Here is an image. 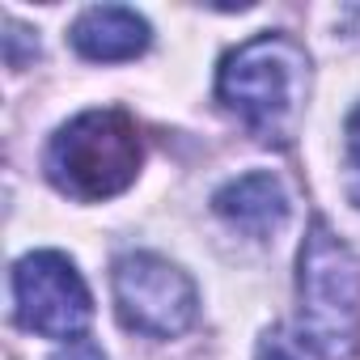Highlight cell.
<instances>
[{
	"label": "cell",
	"mask_w": 360,
	"mask_h": 360,
	"mask_svg": "<svg viewBox=\"0 0 360 360\" xmlns=\"http://www.w3.org/2000/svg\"><path fill=\"white\" fill-rule=\"evenodd\" d=\"M212 208L225 225H233L238 233L259 238V242L276 238L288 225V212H292L284 183L267 169H255V174H242L233 183H225L212 195Z\"/></svg>",
	"instance_id": "obj_6"
},
{
	"label": "cell",
	"mask_w": 360,
	"mask_h": 360,
	"mask_svg": "<svg viewBox=\"0 0 360 360\" xmlns=\"http://www.w3.org/2000/svg\"><path fill=\"white\" fill-rule=\"evenodd\" d=\"M140 165H144L140 127L131 115L110 106L81 110L77 119H68L43 153V169L51 178V187L81 204H98L127 191Z\"/></svg>",
	"instance_id": "obj_3"
},
{
	"label": "cell",
	"mask_w": 360,
	"mask_h": 360,
	"mask_svg": "<svg viewBox=\"0 0 360 360\" xmlns=\"http://www.w3.org/2000/svg\"><path fill=\"white\" fill-rule=\"evenodd\" d=\"M343 187H347V200L360 208V106L347 115V140H343Z\"/></svg>",
	"instance_id": "obj_8"
},
{
	"label": "cell",
	"mask_w": 360,
	"mask_h": 360,
	"mask_svg": "<svg viewBox=\"0 0 360 360\" xmlns=\"http://www.w3.org/2000/svg\"><path fill=\"white\" fill-rule=\"evenodd\" d=\"M72 47L85 56V60H98V64H119V60H136L144 47H148V22L136 13V9H123V5H94L85 9L77 22H72Z\"/></svg>",
	"instance_id": "obj_7"
},
{
	"label": "cell",
	"mask_w": 360,
	"mask_h": 360,
	"mask_svg": "<svg viewBox=\"0 0 360 360\" xmlns=\"http://www.w3.org/2000/svg\"><path fill=\"white\" fill-rule=\"evenodd\" d=\"M51 360H106V352H102L94 339H85V335H81V339H68Z\"/></svg>",
	"instance_id": "obj_10"
},
{
	"label": "cell",
	"mask_w": 360,
	"mask_h": 360,
	"mask_svg": "<svg viewBox=\"0 0 360 360\" xmlns=\"http://www.w3.org/2000/svg\"><path fill=\"white\" fill-rule=\"evenodd\" d=\"M255 360H305V343H301V339H288L280 326H271V330L259 339Z\"/></svg>",
	"instance_id": "obj_9"
},
{
	"label": "cell",
	"mask_w": 360,
	"mask_h": 360,
	"mask_svg": "<svg viewBox=\"0 0 360 360\" xmlns=\"http://www.w3.org/2000/svg\"><path fill=\"white\" fill-rule=\"evenodd\" d=\"M297 330L322 360H356L360 352V250L326 221H314L297 259Z\"/></svg>",
	"instance_id": "obj_2"
},
{
	"label": "cell",
	"mask_w": 360,
	"mask_h": 360,
	"mask_svg": "<svg viewBox=\"0 0 360 360\" xmlns=\"http://www.w3.org/2000/svg\"><path fill=\"white\" fill-rule=\"evenodd\" d=\"M13 301L26 330L43 339H81V330L94 318L89 284L81 280L77 263L60 250H34L22 255L13 267Z\"/></svg>",
	"instance_id": "obj_5"
},
{
	"label": "cell",
	"mask_w": 360,
	"mask_h": 360,
	"mask_svg": "<svg viewBox=\"0 0 360 360\" xmlns=\"http://www.w3.org/2000/svg\"><path fill=\"white\" fill-rule=\"evenodd\" d=\"M110 288H115L119 322L127 330H140V335H153V339H174V335L191 330L195 318H200L195 280L178 263H169L161 255H148V250L123 255L115 263Z\"/></svg>",
	"instance_id": "obj_4"
},
{
	"label": "cell",
	"mask_w": 360,
	"mask_h": 360,
	"mask_svg": "<svg viewBox=\"0 0 360 360\" xmlns=\"http://www.w3.org/2000/svg\"><path fill=\"white\" fill-rule=\"evenodd\" d=\"M225 110L263 144H288L309 98V56L288 34H255L225 56L217 77Z\"/></svg>",
	"instance_id": "obj_1"
}]
</instances>
